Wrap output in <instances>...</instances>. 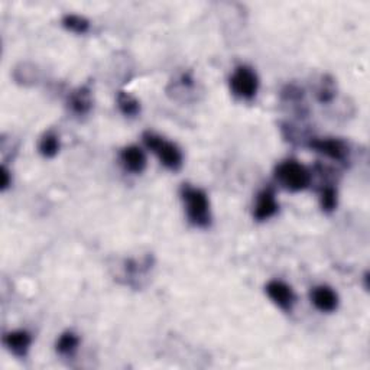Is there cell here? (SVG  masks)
Listing matches in <instances>:
<instances>
[{
    "instance_id": "6da1fadb",
    "label": "cell",
    "mask_w": 370,
    "mask_h": 370,
    "mask_svg": "<svg viewBox=\"0 0 370 370\" xmlns=\"http://www.w3.org/2000/svg\"><path fill=\"white\" fill-rule=\"evenodd\" d=\"M181 197L191 224L202 227V229L208 227L211 223V213L207 194L200 188L191 187L190 184H184L181 188Z\"/></svg>"
},
{
    "instance_id": "7a4b0ae2",
    "label": "cell",
    "mask_w": 370,
    "mask_h": 370,
    "mask_svg": "<svg viewBox=\"0 0 370 370\" xmlns=\"http://www.w3.org/2000/svg\"><path fill=\"white\" fill-rule=\"evenodd\" d=\"M275 178L283 188L290 191H303L311 184L309 169L295 160L282 161L275 168Z\"/></svg>"
},
{
    "instance_id": "3957f363",
    "label": "cell",
    "mask_w": 370,
    "mask_h": 370,
    "mask_svg": "<svg viewBox=\"0 0 370 370\" xmlns=\"http://www.w3.org/2000/svg\"><path fill=\"white\" fill-rule=\"evenodd\" d=\"M142 139H144L145 146L158 156V160L165 168L171 171H177L182 166L184 162L182 152L175 144H173V142H169L165 138L156 135L155 132L151 131L142 135Z\"/></svg>"
},
{
    "instance_id": "277c9868",
    "label": "cell",
    "mask_w": 370,
    "mask_h": 370,
    "mask_svg": "<svg viewBox=\"0 0 370 370\" xmlns=\"http://www.w3.org/2000/svg\"><path fill=\"white\" fill-rule=\"evenodd\" d=\"M229 84L232 93L243 100H252L259 90V78L248 65H239L232 74Z\"/></svg>"
},
{
    "instance_id": "5b68a950",
    "label": "cell",
    "mask_w": 370,
    "mask_h": 370,
    "mask_svg": "<svg viewBox=\"0 0 370 370\" xmlns=\"http://www.w3.org/2000/svg\"><path fill=\"white\" fill-rule=\"evenodd\" d=\"M308 146L325 155L327 158L338 162L346 161L349 156V146L346 145V142L337 138H311Z\"/></svg>"
},
{
    "instance_id": "8992f818",
    "label": "cell",
    "mask_w": 370,
    "mask_h": 370,
    "mask_svg": "<svg viewBox=\"0 0 370 370\" xmlns=\"http://www.w3.org/2000/svg\"><path fill=\"white\" fill-rule=\"evenodd\" d=\"M265 291L268 296L270 298L275 305H278L283 311H291L295 304V294L288 283L274 279L269 281L268 285L265 287Z\"/></svg>"
},
{
    "instance_id": "52a82bcc",
    "label": "cell",
    "mask_w": 370,
    "mask_h": 370,
    "mask_svg": "<svg viewBox=\"0 0 370 370\" xmlns=\"http://www.w3.org/2000/svg\"><path fill=\"white\" fill-rule=\"evenodd\" d=\"M279 210V204L276 202V197L272 188L262 190L258 197H256V204L253 210V217L258 221L269 220L274 217Z\"/></svg>"
},
{
    "instance_id": "ba28073f",
    "label": "cell",
    "mask_w": 370,
    "mask_h": 370,
    "mask_svg": "<svg viewBox=\"0 0 370 370\" xmlns=\"http://www.w3.org/2000/svg\"><path fill=\"white\" fill-rule=\"evenodd\" d=\"M309 296H311V303L314 304V307L321 312H333L338 307L337 292L327 285H320V287L312 288Z\"/></svg>"
},
{
    "instance_id": "9c48e42d",
    "label": "cell",
    "mask_w": 370,
    "mask_h": 370,
    "mask_svg": "<svg viewBox=\"0 0 370 370\" xmlns=\"http://www.w3.org/2000/svg\"><path fill=\"white\" fill-rule=\"evenodd\" d=\"M120 162L132 174H142L146 168V155L136 145L126 146L120 152Z\"/></svg>"
},
{
    "instance_id": "30bf717a",
    "label": "cell",
    "mask_w": 370,
    "mask_h": 370,
    "mask_svg": "<svg viewBox=\"0 0 370 370\" xmlns=\"http://www.w3.org/2000/svg\"><path fill=\"white\" fill-rule=\"evenodd\" d=\"M68 107L77 116L89 115L93 107V98H91V90L87 85H83V87H78L77 90L69 93Z\"/></svg>"
},
{
    "instance_id": "8fae6325",
    "label": "cell",
    "mask_w": 370,
    "mask_h": 370,
    "mask_svg": "<svg viewBox=\"0 0 370 370\" xmlns=\"http://www.w3.org/2000/svg\"><path fill=\"white\" fill-rule=\"evenodd\" d=\"M3 345L18 358H25L32 345V336L25 330H15L5 334Z\"/></svg>"
},
{
    "instance_id": "7c38bea8",
    "label": "cell",
    "mask_w": 370,
    "mask_h": 370,
    "mask_svg": "<svg viewBox=\"0 0 370 370\" xmlns=\"http://www.w3.org/2000/svg\"><path fill=\"white\" fill-rule=\"evenodd\" d=\"M118 107L127 118H135L140 111V103L136 97L126 91H119L118 94Z\"/></svg>"
},
{
    "instance_id": "4fadbf2b",
    "label": "cell",
    "mask_w": 370,
    "mask_h": 370,
    "mask_svg": "<svg viewBox=\"0 0 370 370\" xmlns=\"http://www.w3.org/2000/svg\"><path fill=\"white\" fill-rule=\"evenodd\" d=\"M39 153L45 158H54L60 152V138L55 132H47L39 140Z\"/></svg>"
},
{
    "instance_id": "5bb4252c",
    "label": "cell",
    "mask_w": 370,
    "mask_h": 370,
    "mask_svg": "<svg viewBox=\"0 0 370 370\" xmlns=\"http://www.w3.org/2000/svg\"><path fill=\"white\" fill-rule=\"evenodd\" d=\"M63 25L65 30L74 32V34H85L90 30V22L81 15H76V13H67L63 18Z\"/></svg>"
},
{
    "instance_id": "9a60e30c",
    "label": "cell",
    "mask_w": 370,
    "mask_h": 370,
    "mask_svg": "<svg viewBox=\"0 0 370 370\" xmlns=\"http://www.w3.org/2000/svg\"><path fill=\"white\" fill-rule=\"evenodd\" d=\"M80 345V338L76 333L73 331H65L60 336V338L56 340V351H58L60 354L63 356H69V354H73L77 347Z\"/></svg>"
},
{
    "instance_id": "2e32d148",
    "label": "cell",
    "mask_w": 370,
    "mask_h": 370,
    "mask_svg": "<svg viewBox=\"0 0 370 370\" xmlns=\"http://www.w3.org/2000/svg\"><path fill=\"white\" fill-rule=\"evenodd\" d=\"M320 206L323 211L331 213L337 207V190L333 185H323L320 190Z\"/></svg>"
},
{
    "instance_id": "e0dca14e",
    "label": "cell",
    "mask_w": 370,
    "mask_h": 370,
    "mask_svg": "<svg viewBox=\"0 0 370 370\" xmlns=\"http://www.w3.org/2000/svg\"><path fill=\"white\" fill-rule=\"evenodd\" d=\"M336 96V89H334V83L331 80L324 78L320 84V87L317 90V98L321 103H329L331 102Z\"/></svg>"
},
{
    "instance_id": "ac0fdd59",
    "label": "cell",
    "mask_w": 370,
    "mask_h": 370,
    "mask_svg": "<svg viewBox=\"0 0 370 370\" xmlns=\"http://www.w3.org/2000/svg\"><path fill=\"white\" fill-rule=\"evenodd\" d=\"M0 177H2V182H0V188H2V191L8 190L10 187V184H12V178H10V173H9V169L3 165L2 166V171H0Z\"/></svg>"
}]
</instances>
